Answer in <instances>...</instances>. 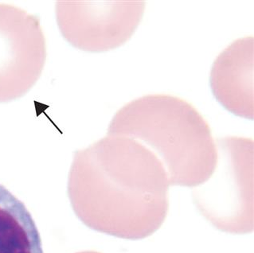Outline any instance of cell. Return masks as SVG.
<instances>
[{"mask_svg":"<svg viewBox=\"0 0 254 253\" xmlns=\"http://www.w3.org/2000/svg\"><path fill=\"white\" fill-rule=\"evenodd\" d=\"M0 253H43L40 234L24 204L0 185Z\"/></svg>","mask_w":254,"mask_h":253,"instance_id":"7","label":"cell"},{"mask_svg":"<svg viewBox=\"0 0 254 253\" xmlns=\"http://www.w3.org/2000/svg\"><path fill=\"white\" fill-rule=\"evenodd\" d=\"M168 174L137 140L110 135L76 153L69 176L73 206L91 229L138 240L161 227L169 208Z\"/></svg>","mask_w":254,"mask_h":253,"instance_id":"1","label":"cell"},{"mask_svg":"<svg viewBox=\"0 0 254 253\" xmlns=\"http://www.w3.org/2000/svg\"><path fill=\"white\" fill-rule=\"evenodd\" d=\"M97 253V252L88 251V252H81V253Z\"/></svg>","mask_w":254,"mask_h":253,"instance_id":"8","label":"cell"},{"mask_svg":"<svg viewBox=\"0 0 254 253\" xmlns=\"http://www.w3.org/2000/svg\"><path fill=\"white\" fill-rule=\"evenodd\" d=\"M144 1H59L61 34L75 48L100 53L121 47L141 22Z\"/></svg>","mask_w":254,"mask_h":253,"instance_id":"4","label":"cell"},{"mask_svg":"<svg viewBox=\"0 0 254 253\" xmlns=\"http://www.w3.org/2000/svg\"><path fill=\"white\" fill-rule=\"evenodd\" d=\"M109 135L129 137L153 153L170 186L196 187L218 164V148L207 122L190 104L169 95H149L117 112Z\"/></svg>","mask_w":254,"mask_h":253,"instance_id":"2","label":"cell"},{"mask_svg":"<svg viewBox=\"0 0 254 253\" xmlns=\"http://www.w3.org/2000/svg\"><path fill=\"white\" fill-rule=\"evenodd\" d=\"M254 44L253 37L240 38L217 58L210 86L218 102L238 117L253 120Z\"/></svg>","mask_w":254,"mask_h":253,"instance_id":"6","label":"cell"},{"mask_svg":"<svg viewBox=\"0 0 254 253\" xmlns=\"http://www.w3.org/2000/svg\"><path fill=\"white\" fill-rule=\"evenodd\" d=\"M47 39L35 14L0 3V103L28 93L43 73Z\"/></svg>","mask_w":254,"mask_h":253,"instance_id":"5","label":"cell"},{"mask_svg":"<svg viewBox=\"0 0 254 253\" xmlns=\"http://www.w3.org/2000/svg\"><path fill=\"white\" fill-rule=\"evenodd\" d=\"M218 164L196 187L193 199L214 227L233 234L254 231V141L240 137L217 140Z\"/></svg>","mask_w":254,"mask_h":253,"instance_id":"3","label":"cell"}]
</instances>
